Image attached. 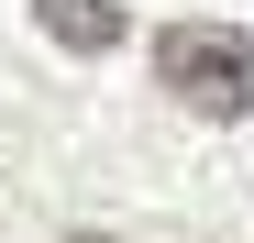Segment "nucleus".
I'll use <instances>...</instances> for the list:
<instances>
[{
	"mask_svg": "<svg viewBox=\"0 0 254 243\" xmlns=\"http://www.w3.org/2000/svg\"><path fill=\"white\" fill-rule=\"evenodd\" d=\"M33 22H45L66 56H111L122 45V0H33Z\"/></svg>",
	"mask_w": 254,
	"mask_h": 243,
	"instance_id": "2",
	"label": "nucleus"
},
{
	"mask_svg": "<svg viewBox=\"0 0 254 243\" xmlns=\"http://www.w3.org/2000/svg\"><path fill=\"white\" fill-rule=\"evenodd\" d=\"M155 77L199 122H243L254 111V33H232V22H166L155 33Z\"/></svg>",
	"mask_w": 254,
	"mask_h": 243,
	"instance_id": "1",
	"label": "nucleus"
},
{
	"mask_svg": "<svg viewBox=\"0 0 254 243\" xmlns=\"http://www.w3.org/2000/svg\"><path fill=\"white\" fill-rule=\"evenodd\" d=\"M66 243H122V232H66Z\"/></svg>",
	"mask_w": 254,
	"mask_h": 243,
	"instance_id": "3",
	"label": "nucleus"
}]
</instances>
